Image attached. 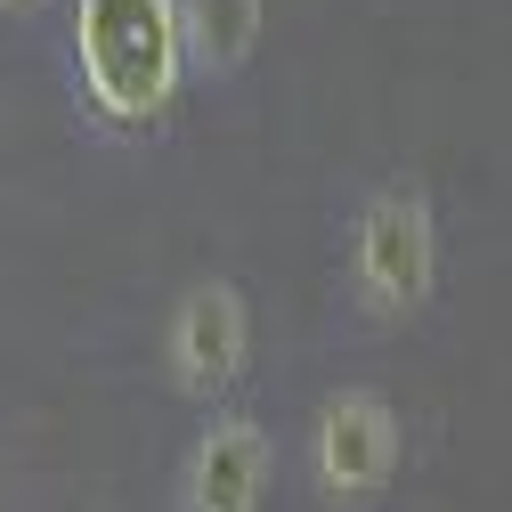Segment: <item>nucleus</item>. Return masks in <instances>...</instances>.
Segmentation results:
<instances>
[{
  "label": "nucleus",
  "instance_id": "obj_1",
  "mask_svg": "<svg viewBox=\"0 0 512 512\" xmlns=\"http://www.w3.org/2000/svg\"><path fill=\"white\" fill-rule=\"evenodd\" d=\"M447 277V236H439V204L415 171L374 179L342 220V301L366 326H415L439 301Z\"/></svg>",
  "mask_w": 512,
  "mask_h": 512
},
{
  "label": "nucleus",
  "instance_id": "obj_2",
  "mask_svg": "<svg viewBox=\"0 0 512 512\" xmlns=\"http://www.w3.org/2000/svg\"><path fill=\"white\" fill-rule=\"evenodd\" d=\"M407 472V407L382 382H334L309 407L301 480L326 512H382Z\"/></svg>",
  "mask_w": 512,
  "mask_h": 512
},
{
  "label": "nucleus",
  "instance_id": "obj_3",
  "mask_svg": "<svg viewBox=\"0 0 512 512\" xmlns=\"http://www.w3.org/2000/svg\"><path fill=\"white\" fill-rule=\"evenodd\" d=\"M82 82L90 106L122 131L155 122L179 90L171 0H82Z\"/></svg>",
  "mask_w": 512,
  "mask_h": 512
},
{
  "label": "nucleus",
  "instance_id": "obj_4",
  "mask_svg": "<svg viewBox=\"0 0 512 512\" xmlns=\"http://www.w3.org/2000/svg\"><path fill=\"white\" fill-rule=\"evenodd\" d=\"M163 382L179 399H196V407H220L244 366H252V301L244 285L228 277H204V285H187L171 309H163Z\"/></svg>",
  "mask_w": 512,
  "mask_h": 512
},
{
  "label": "nucleus",
  "instance_id": "obj_5",
  "mask_svg": "<svg viewBox=\"0 0 512 512\" xmlns=\"http://www.w3.org/2000/svg\"><path fill=\"white\" fill-rule=\"evenodd\" d=\"M277 496V431L244 407H212L171 472V512H269Z\"/></svg>",
  "mask_w": 512,
  "mask_h": 512
},
{
  "label": "nucleus",
  "instance_id": "obj_6",
  "mask_svg": "<svg viewBox=\"0 0 512 512\" xmlns=\"http://www.w3.org/2000/svg\"><path fill=\"white\" fill-rule=\"evenodd\" d=\"M269 33V0H171V41L179 74L196 82H236Z\"/></svg>",
  "mask_w": 512,
  "mask_h": 512
},
{
  "label": "nucleus",
  "instance_id": "obj_7",
  "mask_svg": "<svg viewBox=\"0 0 512 512\" xmlns=\"http://www.w3.org/2000/svg\"><path fill=\"white\" fill-rule=\"evenodd\" d=\"M25 9H41V0H0V17H25Z\"/></svg>",
  "mask_w": 512,
  "mask_h": 512
}]
</instances>
